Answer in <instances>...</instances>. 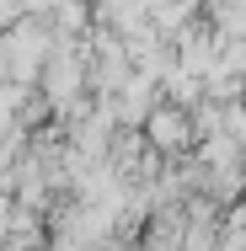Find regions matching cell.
I'll return each mask as SVG.
<instances>
[{
  "instance_id": "1",
  "label": "cell",
  "mask_w": 246,
  "mask_h": 251,
  "mask_svg": "<svg viewBox=\"0 0 246 251\" xmlns=\"http://www.w3.org/2000/svg\"><path fill=\"white\" fill-rule=\"evenodd\" d=\"M150 139H155L161 150H177V145L188 139V123H182V112H155V118H150Z\"/></svg>"
}]
</instances>
